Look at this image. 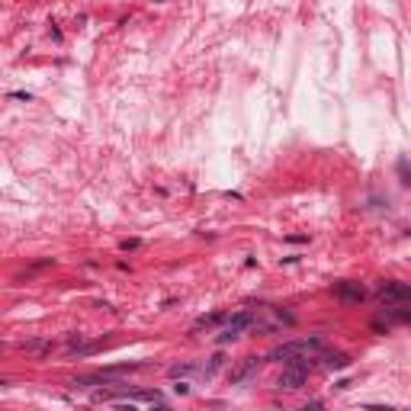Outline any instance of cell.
<instances>
[{"label": "cell", "mask_w": 411, "mask_h": 411, "mask_svg": "<svg viewBox=\"0 0 411 411\" xmlns=\"http://www.w3.org/2000/svg\"><path fill=\"white\" fill-rule=\"evenodd\" d=\"M325 366H331V370H344V366H350V357L347 354H325Z\"/></svg>", "instance_id": "obj_8"}, {"label": "cell", "mask_w": 411, "mask_h": 411, "mask_svg": "<svg viewBox=\"0 0 411 411\" xmlns=\"http://www.w3.org/2000/svg\"><path fill=\"white\" fill-rule=\"evenodd\" d=\"M286 241H289V244H305V241H309V234H286Z\"/></svg>", "instance_id": "obj_10"}, {"label": "cell", "mask_w": 411, "mask_h": 411, "mask_svg": "<svg viewBox=\"0 0 411 411\" xmlns=\"http://www.w3.org/2000/svg\"><path fill=\"white\" fill-rule=\"evenodd\" d=\"M325 350V340L321 337H305V340H289V344H279L273 354H270V360H276V363H286L289 357L296 354H321Z\"/></svg>", "instance_id": "obj_1"}, {"label": "cell", "mask_w": 411, "mask_h": 411, "mask_svg": "<svg viewBox=\"0 0 411 411\" xmlns=\"http://www.w3.org/2000/svg\"><path fill=\"white\" fill-rule=\"evenodd\" d=\"M260 363H264L260 357H248V360H244V363L238 366V370L231 373V382H244V379H251V376H254V373L260 370Z\"/></svg>", "instance_id": "obj_6"}, {"label": "cell", "mask_w": 411, "mask_h": 411, "mask_svg": "<svg viewBox=\"0 0 411 411\" xmlns=\"http://www.w3.org/2000/svg\"><path fill=\"white\" fill-rule=\"evenodd\" d=\"M379 299L382 302H411V286L401 283V279H389V283H382Z\"/></svg>", "instance_id": "obj_4"}, {"label": "cell", "mask_w": 411, "mask_h": 411, "mask_svg": "<svg viewBox=\"0 0 411 411\" xmlns=\"http://www.w3.org/2000/svg\"><path fill=\"white\" fill-rule=\"evenodd\" d=\"M251 325H257V315L254 312H238L234 318H228V328H225L215 340H218V344H228V340H234L241 331H248Z\"/></svg>", "instance_id": "obj_3"}, {"label": "cell", "mask_w": 411, "mask_h": 411, "mask_svg": "<svg viewBox=\"0 0 411 411\" xmlns=\"http://www.w3.org/2000/svg\"><path fill=\"white\" fill-rule=\"evenodd\" d=\"M119 248H122V251H135V248H142V241H138V238H126Z\"/></svg>", "instance_id": "obj_9"}, {"label": "cell", "mask_w": 411, "mask_h": 411, "mask_svg": "<svg viewBox=\"0 0 411 411\" xmlns=\"http://www.w3.org/2000/svg\"><path fill=\"white\" fill-rule=\"evenodd\" d=\"M331 296H334L337 302H344V305H360L366 299V289L360 283H354V279H340V283L331 286Z\"/></svg>", "instance_id": "obj_2"}, {"label": "cell", "mask_w": 411, "mask_h": 411, "mask_svg": "<svg viewBox=\"0 0 411 411\" xmlns=\"http://www.w3.org/2000/svg\"><path fill=\"white\" fill-rule=\"evenodd\" d=\"M305 379H309V373L305 370H296V366H286L283 376L276 379V389H286V392H296L305 386Z\"/></svg>", "instance_id": "obj_5"}, {"label": "cell", "mask_w": 411, "mask_h": 411, "mask_svg": "<svg viewBox=\"0 0 411 411\" xmlns=\"http://www.w3.org/2000/svg\"><path fill=\"white\" fill-rule=\"evenodd\" d=\"M81 340H84V334H71V337H68V347H77Z\"/></svg>", "instance_id": "obj_11"}, {"label": "cell", "mask_w": 411, "mask_h": 411, "mask_svg": "<svg viewBox=\"0 0 411 411\" xmlns=\"http://www.w3.org/2000/svg\"><path fill=\"white\" fill-rule=\"evenodd\" d=\"M0 354H4V344H0Z\"/></svg>", "instance_id": "obj_12"}, {"label": "cell", "mask_w": 411, "mask_h": 411, "mask_svg": "<svg viewBox=\"0 0 411 411\" xmlns=\"http://www.w3.org/2000/svg\"><path fill=\"white\" fill-rule=\"evenodd\" d=\"M51 347H55L51 340H26L23 350L26 354H36V357H45V354H51Z\"/></svg>", "instance_id": "obj_7"}]
</instances>
